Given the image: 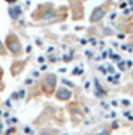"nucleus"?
Returning <instances> with one entry per match:
<instances>
[{"instance_id":"nucleus-1","label":"nucleus","mask_w":133,"mask_h":135,"mask_svg":"<svg viewBox=\"0 0 133 135\" xmlns=\"http://www.w3.org/2000/svg\"><path fill=\"white\" fill-rule=\"evenodd\" d=\"M8 47H9V50L12 51V54H19V51H21L19 41L15 38L14 35H11L9 38H8Z\"/></svg>"},{"instance_id":"nucleus-2","label":"nucleus","mask_w":133,"mask_h":135,"mask_svg":"<svg viewBox=\"0 0 133 135\" xmlns=\"http://www.w3.org/2000/svg\"><path fill=\"white\" fill-rule=\"evenodd\" d=\"M57 98L60 99V101L69 99V98H70V90H67L66 87H60V89L57 90Z\"/></svg>"},{"instance_id":"nucleus-3","label":"nucleus","mask_w":133,"mask_h":135,"mask_svg":"<svg viewBox=\"0 0 133 135\" xmlns=\"http://www.w3.org/2000/svg\"><path fill=\"white\" fill-rule=\"evenodd\" d=\"M105 15V11L102 8H97V9L93 11V17H91V21H99L102 20V17Z\"/></svg>"},{"instance_id":"nucleus-4","label":"nucleus","mask_w":133,"mask_h":135,"mask_svg":"<svg viewBox=\"0 0 133 135\" xmlns=\"http://www.w3.org/2000/svg\"><path fill=\"white\" fill-rule=\"evenodd\" d=\"M9 15L12 17V18H18V15H19V8H11L9 9Z\"/></svg>"},{"instance_id":"nucleus-5","label":"nucleus","mask_w":133,"mask_h":135,"mask_svg":"<svg viewBox=\"0 0 133 135\" xmlns=\"http://www.w3.org/2000/svg\"><path fill=\"white\" fill-rule=\"evenodd\" d=\"M0 77H2V69H0Z\"/></svg>"}]
</instances>
